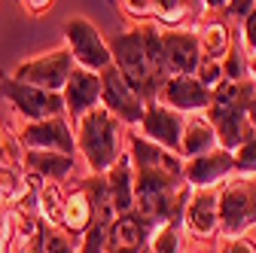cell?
<instances>
[{
    "label": "cell",
    "instance_id": "6da1fadb",
    "mask_svg": "<svg viewBox=\"0 0 256 253\" xmlns=\"http://www.w3.org/2000/svg\"><path fill=\"white\" fill-rule=\"evenodd\" d=\"M192 192V186L183 174L168 171H134V210L156 229L158 223L180 220L183 223V204Z\"/></svg>",
    "mask_w": 256,
    "mask_h": 253
},
{
    "label": "cell",
    "instance_id": "7a4b0ae2",
    "mask_svg": "<svg viewBox=\"0 0 256 253\" xmlns=\"http://www.w3.org/2000/svg\"><path fill=\"white\" fill-rule=\"evenodd\" d=\"M76 150L82 152V159L92 174H107V168L125 152L122 146V122L107 110L94 107L82 119H76Z\"/></svg>",
    "mask_w": 256,
    "mask_h": 253
},
{
    "label": "cell",
    "instance_id": "3957f363",
    "mask_svg": "<svg viewBox=\"0 0 256 253\" xmlns=\"http://www.w3.org/2000/svg\"><path fill=\"white\" fill-rule=\"evenodd\" d=\"M110 55H113V68L125 76V82L132 86L146 104L156 101L158 86H156V80H152L150 61H146V52H144L140 28H132V30H122V34H116V37L110 40Z\"/></svg>",
    "mask_w": 256,
    "mask_h": 253
},
{
    "label": "cell",
    "instance_id": "277c9868",
    "mask_svg": "<svg viewBox=\"0 0 256 253\" xmlns=\"http://www.w3.org/2000/svg\"><path fill=\"white\" fill-rule=\"evenodd\" d=\"M220 232L226 238H241L256 226V180H232L216 192Z\"/></svg>",
    "mask_w": 256,
    "mask_h": 253
},
{
    "label": "cell",
    "instance_id": "5b68a950",
    "mask_svg": "<svg viewBox=\"0 0 256 253\" xmlns=\"http://www.w3.org/2000/svg\"><path fill=\"white\" fill-rule=\"evenodd\" d=\"M64 40H68V49H70V55L80 68L101 74L104 68L113 64L110 43L101 37V30L94 28V22H88L86 16L68 18V24H64Z\"/></svg>",
    "mask_w": 256,
    "mask_h": 253
},
{
    "label": "cell",
    "instance_id": "8992f818",
    "mask_svg": "<svg viewBox=\"0 0 256 253\" xmlns=\"http://www.w3.org/2000/svg\"><path fill=\"white\" fill-rule=\"evenodd\" d=\"M74 68H76V61H74L70 49H52V52L18 61L10 76L22 80V82H30V86H40L46 92H61Z\"/></svg>",
    "mask_w": 256,
    "mask_h": 253
},
{
    "label": "cell",
    "instance_id": "52a82bcc",
    "mask_svg": "<svg viewBox=\"0 0 256 253\" xmlns=\"http://www.w3.org/2000/svg\"><path fill=\"white\" fill-rule=\"evenodd\" d=\"M0 94L28 119H49V116H58L64 113V98L61 92H46L40 86H30V82H22V80H12V76H4L0 80Z\"/></svg>",
    "mask_w": 256,
    "mask_h": 253
},
{
    "label": "cell",
    "instance_id": "ba28073f",
    "mask_svg": "<svg viewBox=\"0 0 256 253\" xmlns=\"http://www.w3.org/2000/svg\"><path fill=\"white\" fill-rule=\"evenodd\" d=\"M101 107H107L122 125H138L144 119L146 101L125 82V76L110 64L101 70Z\"/></svg>",
    "mask_w": 256,
    "mask_h": 253
},
{
    "label": "cell",
    "instance_id": "9c48e42d",
    "mask_svg": "<svg viewBox=\"0 0 256 253\" xmlns=\"http://www.w3.org/2000/svg\"><path fill=\"white\" fill-rule=\"evenodd\" d=\"M18 140L24 150H55V152H76V134L70 128V119L58 113L49 119H34L18 132Z\"/></svg>",
    "mask_w": 256,
    "mask_h": 253
},
{
    "label": "cell",
    "instance_id": "30bf717a",
    "mask_svg": "<svg viewBox=\"0 0 256 253\" xmlns=\"http://www.w3.org/2000/svg\"><path fill=\"white\" fill-rule=\"evenodd\" d=\"M158 37H162V52H165V68L168 76L174 74H196L202 46H198V30L196 28H162L158 24Z\"/></svg>",
    "mask_w": 256,
    "mask_h": 253
},
{
    "label": "cell",
    "instance_id": "8fae6325",
    "mask_svg": "<svg viewBox=\"0 0 256 253\" xmlns=\"http://www.w3.org/2000/svg\"><path fill=\"white\" fill-rule=\"evenodd\" d=\"M183 125H186V113L162 104V101H150L144 110V119L138 122V128L144 138L156 140L158 146H165L171 152L180 156V134H183Z\"/></svg>",
    "mask_w": 256,
    "mask_h": 253
},
{
    "label": "cell",
    "instance_id": "7c38bea8",
    "mask_svg": "<svg viewBox=\"0 0 256 253\" xmlns=\"http://www.w3.org/2000/svg\"><path fill=\"white\" fill-rule=\"evenodd\" d=\"M156 101H162L180 113H204L210 104V88L202 86L196 74H174L158 86Z\"/></svg>",
    "mask_w": 256,
    "mask_h": 253
},
{
    "label": "cell",
    "instance_id": "4fadbf2b",
    "mask_svg": "<svg viewBox=\"0 0 256 253\" xmlns=\"http://www.w3.org/2000/svg\"><path fill=\"white\" fill-rule=\"evenodd\" d=\"M61 98H64V113H68L70 122L82 119L88 110H94L101 104V74L76 64L61 88Z\"/></svg>",
    "mask_w": 256,
    "mask_h": 253
},
{
    "label": "cell",
    "instance_id": "5bb4252c",
    "mask_svg": "<svg viewBox=\"0 0 256 253\" xmlns=\"http://www.w3.org/2000/svg\"><path fill=\"white\" fill-rule=\"evenodd\" d=\"M235 174V159L229 150H210L202 156H192V159H183V180L192 189H210L222 180H229Z\"/></svg>",
    "mask_w": 256,
    "mask_h": 253
},
{
    "label": "cell",
    "instance_id": "9a60e30c",
    "mask_svg": "<svg viewBox=\"0 0 256 253\" xmlns=\"http://www.w3.org/2000/svg\"><path fill=\"white\" fill-rule=\"evenodd\" d=\"M183 226L196 238H214L220 232V208L216 192L210 189H192L183 204Z\"/></svg>",
    "mask_w": 256,
    "mask_h": 253
},
{
    "label": "cell",
    "instance_id": "2e32d148",
    "mask_svg": "<svg viewBox=\"0 0 256 253\" xmlns=\"http://www.w3.org/2000/svg\"><path fill=\"white\" fill-rule=\"evenodd\" d=\"M128 156H132L134 171H168V174H183V159L177 152L158 146L156 140L144 138L140 132L128 134Z\"/></svg>",
    "mask_w": 256,
    "mask_h": 253
},
{
    "label": "cell",
    "instance_id": "e0dca14e",
    "mask_svg": "<svg viewBox=\"0 0 256 253\" xmlns=\"http://www.w3.org/2000/svg\"><path fill=\"white\" fill-rule=\"evenodd\" d=\"M104 183H107V192H110V202H113L116 216L119 214H132L134 210V165H132L128 150L107 168Z\"/></svg>",
    "mask_w": 256,
    "mask_h": 253
},
{
    "label": "cell",
    "instance_id": "ac0fdd59",
    "mask_svg": "<svg viewBox=\"0 0 256 253\" xmlns=\"http://www.w3.org/2000/svg\"><path fill=\"white\" fill-rule=\"evenodd\" d=\"M220 146L216 128L210 125V119L204 113H189L183 134H180V159H192V156H202Z\"/></svg>",
    "mask_w": 256,
    "mask_h": 253
},
{
    "label": "cell",
    "instance_id": "d6986e66",
    "mask_svg": "<svg viewBox=\"0 0 256 253\" xmlns=\"http://www.w3.org/2000/svg\"><path fill=\"white\" fill-rule=\"evenodd\" d=\"M24 168H28V174H34L40 180L61 183L74 171V156L55 152V150H24Z\"/></svg>",
    "mask_w": 256,
    "mask_h": 253
},
{
    "label": "cell",
    "instance_id": "ffe728a7",
    "mask_svg": "<svg viewBox=\"0 0 256 253\" xmlns=\"http://www.w3.org/2000/svg\"><path fill=\"white\" fill-rule=\"evenodd\" d=\"M196 30H198L202 55H208V58H214V61H222V55H226L229 46H232V30H229V24L220 22V18H208V22H202V28H196Z\"/></svg>",
    "mask_w": 256,
    "mask_h": 253
},
{
    "label": "cell",
    "instance_id": "44dd1931",
    "mask_svg": "<svg viewBox=\"0 0 256 253\" xmlns=\"http://www.w3.org/2000/svg\"><path fill=\"white\" fill-rule=\"evenodd\" d=\"M92 220V198L86 192V186L74 189V192L64 198V208H61V226L74 232V235H82V229L88 226Z\"/></svg>",
    "mask_w": 256,
    "mask_h": 253
},
{
    "label": "cell",
    "instance_id": "7402d4cb",
    "mask_svg": "<svg viewBox=\"0 0 256 253\" xmlns=\"http://www.w3.org/2000/svg\"><path fill=\"white\" fill-rule=\"evenodd\" d=\"M146 247H150V253H180L183 250V223H180V220L158 223L150 232Z\"/></svg>",
    "mask_w": 256,
    "mask_h": 253
},
{
    "label": "cell",
    "instance_id": "603a6c76",
    "mask_svg": "<svg viewBox=\"0 0 256 253\" xmlns=\"http://www.w3.org/2000/svg\"><path fill=\"white\" fill-rule=\"evenodd\" d=\"M189 16V0H152V22L162 28H177Z\"/></svg>",
    "mask_w": 256,
    "mask_h": 253
},
{
    "label": "cell",
    "instance_id": "cb8c5ba5",
    "mask_svg": "<svg viewBox=\"0 0 256 253\" xmlns=\"http://www.w3.org/2000/svg\"><path fill=\"white\" fill-rule=\"evenodd\" d=\"M247 52H244V46H241V40L235 37L232 40V46H229V52L222 55V80H229V82H235V80H244V76H250V64H247Z\"/></svg>",
    "mask_w": 256,
    "mask_h": 253
},
{
    "label": "cell",
    "instance_id": "d4e9b609",
    "mask_svg": "<svg viewBox=\"0 0 256 253\" xmlns=\"http://www.w3.org/2000/svg\"><path fill=\"white\" fill-rule=\"evenodd\" d=\"M61 208H64V196L58 192V183H46L43 186V192H40V216H43V223L55 226L61 223Z\"/></svg>",
    "mask_w": 256,
    "mask_h": 253
},
{
    "label": "cell",
    "instance_id": "484cf974",
    "mask_svg": "<svg viewBox=\"0 0 256 253\" xmlns=\"http://www.w3.org/2000/svg\"><path fill=\"white\" fill-rule=\"evenodd\" d=\"M232 159H235V174L241 177L256 174V134H250L241 146L232 150Z\"/></svg>",
    "mask_w": 256,
    "mask_h": 253
},
{
    "label": "cell",
    "instance_id": "4316f807",
    "mask_svg": "<svg viewBox=\"0 0 256 253\" xmlns=\"http://www.w3.org/2000/svg\"><path fill=\"white\" fill-rule=\"evenodd\" d=\"M40 229H43V250L46 253H76V247L70 244V238L64 235V232H58L55 226H49V223L40 220Z\"/></svg>",
    "mask_w": 256,
    "mask_h": 253
},
{
    "label": "cell",
    "instance_id": "83f0119b",
    "mask_svg": "<svg viewBox=\"0 0 256 253\" xmlns=\"http://www.w3.org/2000/svg\"><path fill=\"white\" fill-rule=\"evenodd\" d=\"M196 76H198L202 86L216 88L222 82V64H220V61H214V58H208V55H202L198 58V68H196Z\"/></svg>",
    "mask_w": 256,
    "mask_h": 253
},
{
    "label": "cell",
    "instance_id": "f1b7e54d",
    "mask_svg": "<svg viewBox=\"0 0 256 253\" xmlns=\"http://www.w3.org/2000/svg\"><path fill=\"white\" fill-rule=\"evenodd\" d=\"M119 6L132 22H152V0H119Z\"/></svg>",
    "mask_w": 256,
    "mask_h": 253
},
{
    "label": "cell",
    "instance_id": "f546056e",
    "mask_svg": "<svg viewBox=\"0 0 256 253\" xmlns=\"http://www.w3.org/2000/svg\"><path fill=\"white\" fill-rule=\"evenodd\" d=\"M238 40H241V46H244V52L250 58L256 52V6L241 18V34H238Z\"/></svg>",
    "mask_w": 256,
    "mask_h": 253
},
{
    "label": "cell",
    "instance_id": "4dcf8cb0",
    "mask_svg": "<svg viewBox=\"0 0 256 253\" xmlns=\"http://www.w3.org/2000/svg\"><path fill=\"white\" fill-rule=\"evenodd\" d=\"M220 253H256V247L241 235V238H226V244L220 247Z\"/></svg>",
    "mask_w": 256,
    "mask_h": 253
},
{
    "label": "cell",
    "instance_id": "1f68e13d",
    "mask_svg": "<svg viewBox=\"0 0 256 253\" xmlns=\"http://www.w3.org/2000/svg\"><path fill=\"white\" fill-rule=\"evenodd\" d=\"M253 6H256V0H229L226 12H229L232 18H238V22H241V18H244V16L253 10Z\"/></svg>",
    "mask_w": 256,
    "mask_h": 253
},
{
    "label": "cell",
    "instance_id": "d6a6232c",
    "mask_svg": "<svg viewBox=\"0 0 256 253\" xmlns=\"http://www.w3.org/2000/svg\"><path fill=\"white\" fill-rule=\"evenodd\" d=\"M22 4H24V10H28L30 16H43V12L52 10L55 0H22Z\"/></svg>",
    "mask_w": 256,
    "mask_h": 253
},
{
    "label": "cell",
    "instance_id": "836d02e7",
    "mask_svg": "<svg viewBox=\"0 0 256 253\" xmlns=\"http://www.w3.org/2000/svg\"><path fill=\"white\" fill-rule=\"evenodd\" d=\"M22 253H46V250H43V229H40V226L34 229V235H30V241L24 244Z\"/></svg>",
    "mask_w": 256,
    "mask_h": 253
},
{
    "label": "cell",
    "instance_id": "e575fe53",
    "mask_svg": "<svg viewBox=\"0 0 256 253\" xmlns=\"http://www.w3.org/2000/svg\"><path fill=\"white\" fill-rule=\"evenodd\" d=\"M202 4H204V10H210V12H226L229 0H202Z\"/></svg>",
    "mask_w": 256,
    "mask_h": 253
},
{
    "label": "cell",
    "instance_id": "d590c367",
    "mask_svg": "<svg viewBox=\"0 0 256 253\" xmlns=\"http://www.w3.org/2000/svg\"><path fill=\"white\" fill-rule=\"evenodd\" d=\"M247 122H250V128L256 134V98H250V104H247Z\"/></svg>",
    "mask_w": 256,
    "mask_h": 253
},
{
    "label": "cell",
    "instance_id": "8d00e7d4",
    "mask_svg": "<svg viewBox=\"0 0 256 253\" xmlns=\"http://www.w3.org/2000/svg\"><path fill=\"white\" fill-rule=\"evenodd\" d=\"M4 241H6V220L0 216V253H4V247H6Z\"/></svg>",
    "mask_w": 256,
    "mask_h": 253
},
{
    "label": "cell",
    "instance_id": "74e56055",
    "mask_svg": "<svg viewBox=\"0 0 256 253\" xmlns=\"http://www.w3.org/2000/svg\"><path fill=\"white\" fill-rule=\"evenodd\" d=\"M247 64H250V76H253V80H256V52H253V55H250V61H247Z\"/></svg>",
    "mask_w": 256,
    "mask_h": 253
},
{
    "label": "cell",
    "instance_id": "f35d334b",
    "mask_svg": "<svg viewBox=\"0 0 256 253\" xmlns=\"http://www.w3.org/2000/svg\"><path fill=\"white\" fill-rule=\"evenodd\" d=\"M6 162V150H4V144H0V165Z\"/></svg>",
    "mask_w": 256,
    "mask_h": 253
}]
</instances>
